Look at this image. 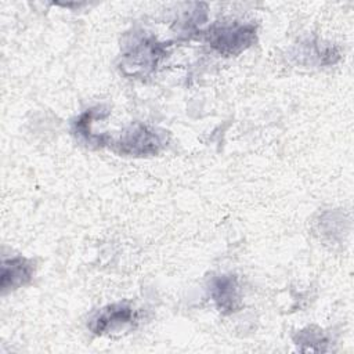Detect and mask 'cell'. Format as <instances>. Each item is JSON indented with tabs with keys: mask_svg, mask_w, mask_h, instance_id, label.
<instances>
[{
	"mask_svg": "<svg viewBox=\"0 0 354 354\" xmlns=\"http://www.w3.org/2000/svg\"><path fill=\"white\" fill-rule=\"evenodd\" d=\"M137 321L136 310L126 303H115L101 308L88 324V328L95 335H108L123 330Z\"/></svg>",
	"mask_w": 354,
	"mask_h": 354,
	"instance_id": "cell-3",
	"label": "cell"
},
{
	"mask_svg": "<svg viewBox=\"0 0 354 354\" xmlns=\"http://www.w3.org/2000/svg\"><path fill=\"white\" fill-rule=\"evenodd\" d=\"M210 295L221 313H234L239 306V285L235 275L216 277L210 286Z\"/></svg>",
	"mask_w": 354,
	"mask_h": 354,
	"instance_id": "cell-5",
	"label": "cell"
},
{
	"mask_svg": "<svg viewBox=\"0 0 354 354\" xmlns=\"http://www.w3.org/2000/svg\"><path fill=\"white\" fill-rule=\"evenodd\" d=\"M256 36V28L252 24H235L213 26L207 33L210 46L224 55H234L249 47Z\"/></svg>",
	"mask_w": 354,
	"mask_h": 354,
	"instance_id": "cell-1",
	"label": "cell"
},
{
	"mask_svg": "<svg viewBox=\"0 0 354 354\" xmlns=\"http://www.w3.org/2000/svg\"><path fill=\"white\" fill-rule=\"evenodd\" d=\"M33 264L21 256L4 259L1 264V290L17 289L30 281Z\"/></svg>",
	"mask_w": 354,
	"mask_h": 354,
	"instance_id": "cell-6",
	"label": "cell"
},
{
	"mask_svg": "<svg viewBox=\"0 0 354 354\" xmlns=\"http://www.w3.org/2000/svg\"><path fill=\"white\" fill-rule=\"evenodd\" d=\"M163 138L153 129L144 124L130 126L119 138V152L131 156L155 155L163 147Z\"/></svg>",
	"mask_w": 354,
	"mask_h": 354,
	"instance_id": "cell-2",
	"label": "cell"
},
{
	"mask_svg": "<svg viewBox=\"0 0 354 354\" xmlns=\"http://www.w3.org/2000/svg\"><path fill=\"white\" fill-rule=\"evenodd\" d=\"M163 57V47L153 39L141 37L133 43L123 54L124 66L131 68L133 73H147L153 71Z\"/></svg>",
	"mask_w": 354,
	"mask_h": 354,
	"instance_id": "cell-4",
	"label": "cell"
}]
</instances>
